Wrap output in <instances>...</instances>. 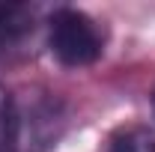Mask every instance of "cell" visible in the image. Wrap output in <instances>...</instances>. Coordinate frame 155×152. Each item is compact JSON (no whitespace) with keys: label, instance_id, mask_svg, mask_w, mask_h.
<instances>
[{"label":"cell","instance_id":"6da1fadb","mask_svg":"<svg viewBox=\"0 0 155 152\" xmlns=\"http://www.w3.org/2000/svg\"><path fill=\"white\" fill-rule=\"evenodd\" d=\"M48 51L66 69H87L104 54V33L87 12L60 6L48 15Z\"/></svg>","mask_w":155,"mask_h":152},{"label":"cell","instance_id":"7a4b0ae2","mask_svg":"<svg viewBox=\"0 0 155 152\" xmlns=\"http://www.w3.org/2000/svg\"><path fill=\"white\" fill-rule=\"evenodd\" d=\"M36 30V9L24 3H0V54L15 51Z\"/></svg>","mask_w":155,"mask_h":152},{"label":"cell","instance_id":"3957f363","mask_svg":"<svg viewBox=\"0 0 155 152\" xmlns=\"http://www.w3.org/2000/svg\"><path fill=\"white\" fill-rule=\"evenodd\" d=\"M104 152H155V125L128 122L107 137Z\"/></svg>","mask_w":155,"mask_h":152},{"label":"cell","instance_id":"277c9868","mask_svg":"<svg viewBox=\"0 0 155 152\" xmlns=\"http://www.w3.org/2000/svg\"><path fill=\"white\" fill-rule=\"evenodd\" d=\"M0 152H15V98L0 87Z\"/></svg>","mask_w":155,"mask_h":152},{"label":"cell","instance_id":"5b68a950","mask_svg":"<svg viewBox=\"0 0 155 152\" xmlns=\"http://www.w3.org/2000/svg\"><path fill=\"white\" fill-rule=\"evenodd\" d=\"M152 114H155V90H152Z\"/></svg>","mask_w":155,"mask_h":152}]
</instances>
